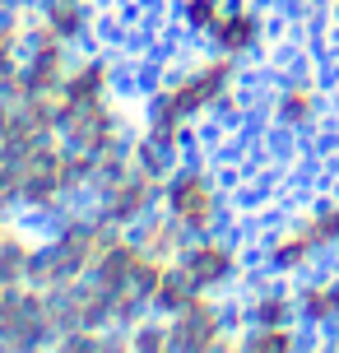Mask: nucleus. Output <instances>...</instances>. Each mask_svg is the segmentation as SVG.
Returning a JSON list of instances; mask_svg holds the SVG:
<instances>
[{
	"label": "nucleus",
	"instance_id": "3",
	"mask_svg": "<svg viewBox=\"0 0 339 353\" xmlns=\"http://www.w3.org/2000/svg\"><path fill=\"white\" fill-rule=\"evenodd\" d=\"M307 232L316 247H339V205H325L307 219Z\"/></svg>",
	"mask_w": 339,
	"mask_h": 353
},
{
	"label": "nucleus",
	"instance_id": "1",
	"mask_svg": "<svg viewBox=\"0 0 339 353\" xmlns=\"http://www.w3.org/2000/svg\"><path fill=\"white\" fill-rule=\"evenodd\" d=\"M302 316L307 321H316V325H325V321H335L339 316V279H330V283H311L302 293Z\"/></svg>",
	"mask_w": 339,
	"mask_h": 353
},
{
	"label": "nucleus",
	"instance_id": "2",
	"mask_svg": "<svg viewBox=\"0 0 339 353\" xmlns=\"http://www.w3.org/2000/svg\"><path fill=\"white\" fill-rule=\"evenodd\" d=\"M279 117H284L288 125H307L311 117H316V93H311L307 84H293L284 98H279Z\"/></svg>",
	"mask_w": 339,
	"mask_h": 353
}]
</instances>
